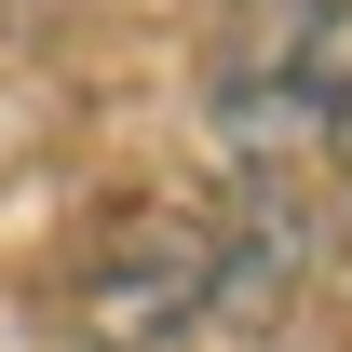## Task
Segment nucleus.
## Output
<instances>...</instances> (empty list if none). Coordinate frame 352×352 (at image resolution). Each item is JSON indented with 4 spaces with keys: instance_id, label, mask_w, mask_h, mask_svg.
I'll list each match as a JSON object with an SVG mask.
<instances>
[{
    "instance_id": "obj_1",
    "label": "nucleus",
    "mask_w": 352,
    "mask_h": 352,
    "mask_svg": "<svg viewBox=\"0 0 352 352\" xmlns=\"http://www.w3.org/2000/svg\"><path fill=\"white\" fill-rule=\"evenodd\" d=\"M204 135L244 176L352 163V0H244L204 54Z\"/></svg>"
},
{
    "instance_id": "obj_2",
    "label": "nucleus",
    "mask_w": 352,
    "mask_h": 352,
    "mask_svg": "<svg viewBox=\"0 0 352 352\" xmlns=\"http://www.w3.org/2000/svg\"><path fill=\"white\" fill-rule=\"evenodd\" d=\"M68 325H82V352H176L190 325H217V230L204 217H122L68 271Z\"/></svg>"
}]
</instances>
